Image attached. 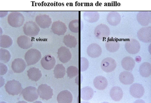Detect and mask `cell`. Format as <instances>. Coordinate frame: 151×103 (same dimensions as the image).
I'll return each mask as SVG.
<instances>
[{"mask_svg": "<svg viewBox=\"0 0 151 103\" xmlns=\"http://www.w3.org/2000/svg\"><path fill=\"white\" fill-rule=\"evenodd\" d=\"M35 21L39 26L45 29L49 28L52 23V19L46 14H40L36 16Z\"/></svg>", "mask_w": 151, "mask_h": 103, "instance_id": "11", "label": "cell"}, {"mask_svg": "<svg viewBox=\"0 0 151 103\" xmlns=\"http://www.w3.org/2000/svg\"><path fill=\"white\" fill-rule=\"evenodd\" d=\"M53 72L56 78H62L65 76V68L62 64H58L56 65Z\"/></svg>", "mask_w": 151, "mask_h": 103, "instance_id": "32", "label": "cell"}, {"mask_svg": "<svg viewBox=\"0 0 151 103\" xmlns=\"http://www.w3.org/2000/svg\"><path fill=\"white\" fill-rule=\"evenodd\" d=\"M17 42L19 47L24 49L30 48L33 45L32 39L26 36H21L19 37Z\"/></svg>", "mask_w": 151, "mask_h": 103, "instance_id": "21", "label": "cell"}, {"mask_svg": "<svg viewBox=\"0 0 151 103\" xmlns=\"http://www.w3.org/2000/svg\"><path fill=\"white\" fill-rule=\"evenodd\" d=\"M138 22L141 25L146 26L149 25L151 21V12L141 11L139 12L136 17Z\"/></svg>", "mask_w": 151, "mask_h": 103, "instance_id": "12", "label": "cell"}, {"mask_svg": "<svg viewBox=\"0 0 151 103\" xmlns=\"http://www.w3.org/2000/svg\"><path fill=\"white\" fill-rule=\"evenodd\" d=\"M56 63L55 58L50 55H45L41 59V64L45 69L50 70L54 68Z\"/></svg>", "mask_w": 151, "mask_h": 103, "instance_id": "16", "label": "cell"}, {"mask_svg": "<svg viewBox=\"0 0 151 103\" xmlns=\"http://www.w3.org/2000/svg\"><path fill=\"white\" fill-rule=\"evenodd\" d=\"M13 44V40L9 36L4 35L1 36V46L2 48H7L10 47Z\"/></svg>", "mask_w": 151, "mask_h": 103, "instance_id": "33", "label": "cell"}, {"mask_svg": "<svg viewBox=\"0 0 151 103\" xmlns=\"http://www.w3.org/2000/svg\"><path fill=\"white\" fill-rule=\"evenodd\" d=\"M42 55L40 51L35 49H31L27 52L25 59L28 66L35 64L40 61Z\"/></svg>", "mask_w": 151, "mask_h": 103, "instance_id": "2", "label": "cell"}, {"mask_svg": "<svg viewBox=\"0 0 151 103\" xmlns=\"http://www.w3.org/2000/svg\"><path fill=\"white\" fill-rule=\"evenodd\" d=\"M67 73L68 77L72 78L78 75L79 70L74 66H70L67 69Z\"/></svg>", "mask_w": 151, "mask_h": 103, "instance_id": "36", "label": "cell"}, {"mask_svg": "<svg viewBox=\"0 0 151 103\" xmlns=\"http://www.w3.org/2000/svg\"><path fill=\"white\" fill-rule=\"evenodd\" d=\"M138 38L142 42L150 43L151 42V27H144L138 30Z\"/></svg>", "mask_w": 151, "mask_h": 103, "instance_id": "10", "label": "cell"}, {"mask_svg": "<svg viewBox=\"0 0 151 103\" xmlns=\"http://www.w3.org/2000/svg\"><path fill=\"white\" fill-rule=\"evenodd\" d=\"M125 48L129 53L134 55L139 52L141 46L140 43L137 40L135 39H131L126 41Z\"/></svg>", "mask_w": 151, "mask_h": 103, "instance_id": "8", "label": "cell"}, {"mask_svg": "<svg viewBox=\"0 0 151 103\" xmlns=\"http://www.w3.org/2000/svg\"><path fill=\"white\" fill-rule=\"evenodd\" d=\"M1 62L6 63L9 62L11 58V55L9 52L6 49H1Z\"/></svg>", "mask_w": 151, "mask_h": 103, "instance_id": "34", "label": "cell"}, {"mask_svg": "<svg viewBox=\"0 0 151 103\" xmlns=\"http://www.w3.org/2000/svg\"><path fill=\"white\" fill-rule=\"evenodd\" d=\"M140 75L142 77L147 78L151 75V64L148 62L142 64L139 69Z\"/></svg>", "mask_w": 151, "mask_h": 103, "instance_id": "28", "label": "cell"}, {"mask_svg": "<svg viewBox=\"0 0 151 103\" xmlns=\"http://www.w3.org/2000/svg\"><path fill=\"white\" fill-rule=\"evenodd\" d=\"M22 95L24 99L28 102H32L35 101L39 97L37 90L33 86H29L23 90Z\"/></svg>", "mask_w": 151, "mask_h": 103, "instance_id": "5", "label": "cell"}, {"mask_svg": "<svg viewBox=\"0 0 151 103\" xmlns=\"http://www.w3.org/2000/svg\"><path fill=\"white\" fill-rule=\"evenodd\" d=\"M94 91L92 88L88 86L82 88L81 91V99L84 100H89L93 98Z\"/></svg>", "mask_w": 151, "mask_h": 103, "instance_id": "29", "label": "cell"}, {"mask_svg": "<svg viewBox=\"0 0 151 103\" xmlns=\"http://www.w3.org/2000/svg\"><path fill=\"white\" fill-rule=\"evenodd\" d=\"M111 99L115 102H119L122 99L123 92L121 88L118 86H114L111 88L110 91Z\"/></svg>", "mask_w": 151, "mask_h": 103, "instance_id": "25", "label": "cell"}, {"mask_svg": "<svg viewBox=\"0 0 151 103\" xmlns=\"http://www.w3.org/2000/svg\"><path fill=\"white\" fill-rule=\"evenodd\" d=\"M27 72L29 79L34 81H38L42 76L41 70L35 67L30 68Z\"/></svg>", "mask_w": 151, "mask_h": 103, "instance_id": "27", "label": "cell"}, {"mask_svg": "<svg viewBox=\"0 0 151 103\" xmlns=\"http://www.w3.org/2000/svg\"><path fill=\"white\" fill-rule=\"evenodd\" d=\"M130 92L133 97L136 99H140L144 94L145 90L142 85L139 83H135L131 85Z\"/></svg>", "mask_w": 151, "mask_h": 103, "instance_id": "14", "label": "cell"}, {"mask_svg": "<svg viewBox=\"0 0 151 103\" xmlns=\"http://www.w3.org/2000/svg\"><path fill=\"white\" fill-rule=\"evenodd\" d=\"M93 85L96 89L103 90L108 86V82L105 77L99 75L95 78L93 81Z\"/></svg>", "mask_w": 151, "mask_h": 103, "instance_id": "22", "label": "cell"}, {"mask_svg": "<svg viewBox=\"0 0 151 103\" xmlns=\"http://www.w3.org/2000/svg\"><path fill=\"white\" fill-rule=\"evenodd\" d=\"M119 78L120 82L125 85L132 84L134 80L132 73L128 71L121 72L119 75Z\"/></svg>", "mask_w": 151, "mask_h": 103, "instance_id": "20", "label": "cell"}, {"mask_svg": "<svg viewBox=\"0 0 151 103\" xmlns=\"http://www.w3.org/2000/svg\"><path fill=\"white\" fill-rule=\"evenodd\" d=\"M69 28L72 32L78 33L79 30V21L78 20H74L70 21L69 24Z\"/></svg>", "mask_w": 151, "mask_h": 103, "instance_id": "35", "label": "cell"}, {"mask_svg": "<svg viewBox=\"0 0 151 103\" xmlns=\"http://www.w3.org/2000/svg\"><path fill=\"white\" fill-rule=\"evenodd\" d=\"M6 92L10 95H17L23 90L22 85L18 81L15 80L9 81L5 86Z\"/></svg>", "mask_w": 151, "mask_h": 103, "instance_id": "3", "label": "cell"}, {"mask_svg": "<svg viewBox=\"0 0 151 103\" xmlns=\"http://www.w3.org/2000/svg\"><path fill=\"white\" fill-rule=\"evenodd\" d=\"M37 92L40 97L43 100H49L52 99L53 95L52 88L46 84H42L39 86Z\"/></svg>", "mask_w": 151, "mask_h": 103, "instance_id": "7", "label": "cell"}, {"mask_svg": "<svg viewBox=\"0 0 151 103\" xmlns=\"http://www.w3.org/2000/svg\"><path fill=\"white\" fill-rule=\"evenodd\" d=\"M4 70L5 72L6 73L7 72V70H8V68L6 67V66L4 64L2 63H1V75H3V71Z\"/></svg>", "mask_w": 151, "mask_h": 103, "instance_id": "38", "label": "cell"}, {"mask_svg": "<svg viewBox=\"0 0 151 103\" xmlns=\"http://www.w3.org/2000/svg\"><path fill=\"white\" fill-rule=\"evenodd\" d=\"M121 65L126 70L132 71L135 65V61L132 57L127 56L123 58L122 60Z\"/></svg>", "mask_w": 151, "mask_h": 103, "instance_id": "24", "label": "cell"}, {"mask_svg": "<svg viewBox=\"0 0 151 103\" xmlns=\"http://www.w3.org/2000/svg\"><path fill=\"white\" fill-rule=\"evenodd\" d=\"M106 50L111 53H114L118 51L120 48V43L114 40H109L106 43Z\"/></svg>", "mask_w": 151, "mask_h": 103, "instance_id": "30", "label": "cell"}, {"mask_svg": "<svg viewBox=\"0 0 151 103\" xmlns=\"http://www.w3.org/2000/svg\"><path fill=\"white\" fill-rule=\"evenodd\" d=\"M63 42L65 46L70 48L76 47L77 44L76 38L74 36L70 34H68L64 37Z\"/></svg>", "mask_w": 151, "mask_h": 103, "instance_id": "31", "label": "cell"}, {"mask_svg": "<svg viewBox=\"0 0 151 103\" xmlns=\"http://www.w3.org/2000/svg\"><path fill=\"white\" fill-rule=\"evenodd\" d=\"M24 21L25 18L23 14L18 12H12L8 17V23L13 28H19L21 26Z\"/></svg>", "mask_w": 151, "mask_h": 103, "instance_id": "1", "label": "cell"}, {"mask_svg": "<svg viewBox=\"0 0 151 103\" xmlns=\"http://www.w3.org/2000/svg\"><path fill=\"white\" fill-rule=\"evenodd\" d=\"M89 67V62L86 58L81 57V71L84 72Z\"/></svg>", "mask_w": 151, "mask_h": 103, "instance_id": "37", "label": "cell"}, {"mask_svg": "<svg viewBox=\"0 0 151 103\" xmlns=\"http://www.w3.org/2000/svg\"><path fill=\"white\" fill-rule=\"evenodd\" d=\"M23 28L24 34L30 37L37 36L40 31V29L37 23L33 21L26 22Z\"/></svg>", "mask_w": 151, "mask_h": 103, "instance_id": "4", "label": "cell"}, {"mask_svg": "<svg viewBox=\"0 0 151 103\" xmlns=\"http://www.w3.org/2000/svg\"><path fill=\"white\" fill-rule=\"evenodd\" d=\"M116 61L113 58L107 57L104 58L101 62V67L102 70L106 73L113 72L116 67Z\"/></svg>", "mask_w": 151, "mask_h": 103, "instance_id": "9", "label": "cell"}, {"mask_svg": "<svg viewBox=\"0 0 151 103\" xmlns=\"http://www.w3.org/2000/svg\"><path fill=\"white\" fill-rule=\"evenodd\" d=\"M87 53L92 58H98L101 55L102 50L101 46L96 43L91 44L87 49Z\"/></svg>", "mask_w": 151, "mask_h": 103, "instance_id": "17", "label": "cell"}, {"mask_svg": "<svg viewBox=\"0 0 151 103\" xmlns=\"http://www.w3.org/2000/svg\"><path fill=\"white\" fill-rule=\"evenodd\" d=\"M107 21L109 25L116 26L120 23L121 17L118 12L112 11L109 12L107 16Z\"/></svg>", "mask_w": 151, "mask_h": 103, "instance_id": "19", "label": "cell"}, {"mask_svg": "<svg viewBox=\"0 0 151 103\" xmlns=\"http://www.w3.org/2000/svg\"><path fill=\"white\" fill-rule=\"evenodd\" d=\"M73 97L71 93L69 91L65 90L60 92L57 97L58 103H72Z\"/></svg>", "mask_w": 151, "mask_h": 103, "instance_id": "23", "label": "cell"}, {"mask_svg": "<svg viewBox=\"0 0 151 103\" xmlns=\"http://www.w3.org/2000/svg\"><path fill=\"white\" fill-rule=\"evenodd\" d=\"M83 16L85 21L91 23L96 22L100 18L99 13L96 11L85 12Z\"/></svg>", "mask_w": 151, "mask_h": 103, "instance_id": "26", "label": "cell"}, {"mask_svg": "<svg viewBox=\"0 0 151 103\" xmlns=\"http://www.w3.org/2000/svg\"><path fill=\"white\" fill-rule=\"evenodd\" d=\"M57 54L60 61L64 63L69 62L72 58L71 52L65 46H62L58 49Z\"/></svg>", "mask_w": 151, "mask_h": 103, "instance_id": "13", "label": "cell"}, {"mask_svg": "<svg viewBox=\"0 0 151 103\" xmlns=\"http://www.w3.org/2000/svg\"><path fill=\"white\" fill-rule=\"evenodd\" d=\"M110 34V29L108 26L104 24H99L96 27L94 30L95 36L100 40L108 38Z\"/></svg>", "mask_w": 151, "mask_h": 103, "instance_id": "6", "label": "cell"}, {"mask_svg": "<svg viewBox=\"0 0 151 103\" xmlns=\"http://www.w3.org/2000/svg\"><path fill=\"white\" fill-rule=\"evenodd\" d=\"M67 29V26L65 23L60 21L54 22L51 28L52 32L58 36L64 35L66 32Z\"/></svg>", "mask_w": 151, "mask_h": 103, "instance_id": "15", "label": "cell"}, {"mask_svg": "<svg viewBox=\"0 0 151 103\" xmlns=\"http://www.w3.org/2000/svg\"><path fill=\"white\" fill-rule=\"evenodd\" d=\"M27 65L24 61L22 58H17L12 62V68L14 73H21L25 70Z\"/></svg>", "mask_w": 151, "mask_h": 103, "instance_id": "18", "label": "cell"}]
</instances>
